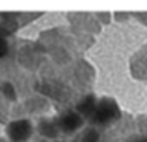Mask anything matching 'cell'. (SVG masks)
<instances>
[{"label": "cell", "instance_id": "6da1fadb", "mask_svg": "<svg viewBox=\"0 0 147 142\" xmlns=\"http://www.w3.org/2000/svg\"><path fill=\"white\" fill-rule=\"evenodd\" d=\"M32 133H33V126L26 118L14 120L7 126V134L11 142H26L32 136Z\"/></svg>", "mask_w": 147, "mask_h": 142}, {"label": "cell", "instance_id": "8992f818", "mask_svg": "<svg viewBox=\"0 0 147 142\" xmlns=\"http://www.w3.org/2000/svg\"><path fill=\"white\" fill-rule=\"evenodd\" d=\"M40 142H43V141H40Z\"/></svg>", "mask_w": 147, "mask_h": 142}, {"label": "cell", "instance_id": "7a4b0ae2", "mask_svg": "<svg viewBox=\"0 0 147 142\" xmlns=\"http://www.w3.org/2000/svg\"><path fill=\"white\" fill-rule=\"evenodd\" d=\"M114 112L117 114V107H115V103L111 100H101V103L98 106L93 107L92 110V122L93 123H106L111 122L114 117Z\"/></svg>", "mask_w": 147, "mask_h": 142}, {"label": "cell", "instance_id": "277c9868", "mask_svg": "<svg viewBox=\"0 0 147 142\" xmlns=\"http://www.w3.org/2000/svg\"><path fill=\"white\" fill-rule=\"evenodd\" d=\"M38 129L43 136H48V137H55L59 134V128H57L55 120H49V118L41 120L38 125Z\"/></svg>", "mask_w": 147, "mask_h": 142}, {"label": "cell", "instance_id": "3957f363", "mask_svg": "<svg viewBox=\"0 0 147 142\" xmlns=\"http://www.w3.org/2000/svg\"><path fill=\"white\" fill-rule=\"evenodd\" d=\"M55 123H57V128L59 129H62L63 133H67V134H68V133L76 131V129L82 125V118H81L76 112L68 110V112L62 114L59 118H55Z\"/></svg>", "mask_w": 147, "mask_h": 142}, {"label": "cell", "instance_id": "5b68a950", "mask_svg": "<svg viewBox=\"0 0 147 142\" xmlns=\"http://www.w3.org/2000/svg\"><path fill=\"white\" fill-rule=\"evenodd\" d=\"M0 142H7V141H3V139H0Z\"/></svg>", "mask_w": 147, "mask_h": 142}]
</instances>
